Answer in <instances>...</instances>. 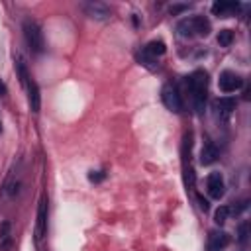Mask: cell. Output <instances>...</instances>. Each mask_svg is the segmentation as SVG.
Segmentation results:
<instances>
[{
    "label": "cell",
    "mask_w": 251,
    "mask_h": 251,
    "mask_svg": "<svg viewBox=\"0 0 251 251\" xmlns=\"http://www.w3.org/2000/svg\"><path fill=\"white\" fill-rule=\"evenodd\" d=\"M165 51H167V47H165V43H163L161 39H153V41H149V43L143 47V53L149 55V57H153V59H157V57L163 55Z\"/></svg>",
    "instance_id": "14"
},
{
    "label": "cell",
    "mask_w": 251,
    "mask_h": 251,
    "mask_svg": "<svg viewBox=\"0 0 251 251\" xmlns=\"http://www.w3.org/2000/svg\"><path fill=\"white\" fill-rule=\"evenodd\" d=\"M161 98H163V104H165L171 112H177V114L183 112L184 104H183V96H181L177 84L167 83V84L163 86V90H161Z\"/></svg>",
    "instance_id": "4"
},
{
    "label": "cell",
    "mask_w": 251,
    "mask_h": 251,
    "mask_svg": "<svg viewBox=\"0 0 251 251\" xmlns=\"http://www.w3.org/2000/svg\"><path fill=\"white\" fill-rule=\"evenodd\" d=\"M88 179H90L92 183H98V181H102V179H104V173H94V171H92V173L88 175Z\"/></svg>",
    "instance_id": "23"
},
{
    "label": "cell",
    "mask_w": 251,
    "mask_h": 251,
    "mask_svg": "<svg viewBox=\"0 0 251 251\" xmlns=\"http://www.w3.org/2000/svg\"><path fill=\"white\" fill-rule=\"evenodd\" d=\"M8 230H10V224H8V222H4V224H2V234H0V239H2V247H8V241H10V234H8Z\"/></svg>",
    "instance_id": "21"
},
{
    "label": "cell",
    "mask_w": 251,
    "mask_h": 251,
    "mask_svg": "<svg viewBox=\"0 0 251 251\" xmlns=\"http://www.w3.org/2000/svg\"><path fill=\"white\" fill-rule=\"evenodd\" d=\"M216 159H218V147L212 141L204 143L202 151H200V163L202 165H212V163H216Z\"/></svg>",
    "instance_id": "13"
},
{
    "label": "cell",
    "mask_w": 251,
    "mask_h": 251,
    "mask_svg": "<svg viewBox=\"0 0 251 251\" xmlns=\"http://www.w3.org/2000/svg\"><path fill=\"white\" fill-rule=\"evenodd\" d=\"M177 32L181 37H194V35L206 37L212 32V26H210V20L204 16H190L177 24Z\"/></svg>",
    "instance_id": "2"
},
{
    "label": "cell",
    "mask_w": 251,
    "mask_h": 251,
    "mask_svg": "<svg viewBox=\"0 0 251 251\" xmlns=\"http://www.w3.org/2000/svg\"><path fill=\"white\" fill-rule=\"evenodd\" d=\"M4 94H6V84L0 81V96H4Z\"/></svg>",
    "instance_id": "25"
},
{
    "label": "cell",
    "mask_w": 251,
    "mask_h": 251,
    "mask_svg": "<svg viewBox=\"0 0 251 251\" xmlns=\"http://www.w3.org/2000/svg\"><path fill=\"white\" fill-rule=\"evenodd\" d=\"M20 188H22V179L16 177V175H12V177L6 181V184H4V194H6L8 198H14V196L20 194Z\"/></svg>",
    "instance_id": "16"
},
{
    "label": "cell",
    "mask_w": 251,
    "mask_h": 251,
    "mask_svg": "<svg viewBox=\"0 0 251 251\" xmlns=\"http://www.w3.org/2000/svg\"><path fill=\"white\" fill-rule=\"evenodd\" d=\"M26 88H28V102H30V110H32L33 114H37V112H39V106H41L39 88H37V84H35L33 81H30Z\"/></svg>",
    "instance_id": "12"
},
{
    "label": "cell",
    "mask_w": 251,
    "mask_h": 251,
    "mask_svg": "<svg viewBox=\"0 0 251 251\" xmlns=\"http://www.w3.org/2000/svg\"><path fill=\"white\" fill-rule=\"evenodd\" d=\"M206 190L210 194V198H216L220 200L226 192V186H224V177L220 173H210L208 179H206Z\"/></svg>",
    "instance_id": "9"
},
{
    "label": "cell",
    "mask_w": 251,
    "mask_h": 251,
    "mask_svg": "<svg viewBox=\"0 0 251 251\" xmlns=\"http://www.w3.org/2000/svg\"><path fill=\"white\" fill-rule=\"evenodd\" d=\"M237 239L241 241V243H245L247 239H249V222H241L239 224V230H237Z\"/></svg>",
    "instance_id": "20"
},
{
    "label": "cell",
    "mask_w": 251,
    "mask_h": 251,
    "mask_svg": "<svg viewBox=\"0 0 251 251\" xmlns=\"http://www.w3.org/2000/svg\"><path fill=\"white\" fill-rule=\"evenodd\" d=\"M198 198V204H200V210H204V212H208V208H210V204H208V200L204 198V196H196Z\"/></svg>",
    "instance_id": "22"
},
{
    "label": "cell",
    "mask_w": 251,
    "mask_h": 251,
    "mask_svg": "<svg viewBox=\"0 0 251 251\" xmlns=\"http://www.w3.org/2000/svg\"><path fill=\"white\" fill-rule=\"evenodd\" d=\"M186 84H188V90L192 94L194 110L198 114H202L204 106H206V94H208V75L204 71H194L186 79Z\"/></svg>",
    "instance_id": "1"
},
{
    "label": "cell",
    "mask_w": 251,
    "mask_h": 251,
    "mask_svg": "<svg viewBox=\"0 0 251 251\" xmlns=\"http://www.w3.org/2000/svg\"><path fill=\"white\" fill-rule=\"evenodd\" d=\"M16 73H18V79H20V83H22L24 86H28V83H30L32 79H30V75H28V69H26V63H24L22 59H18V61H16Z\"/></svg>",
    "instance_id": "17"
},
{
    "label": "cell",
    "mask_w": 251,
    "mask_h": 251,
    "mask_svg": "<svg viewBox=\"0 0 251 251\" xmlns=\"http://www.w3.org/2000/svg\"><path fill=\"white\" fill-rule=\"evenodd\" d=\"M183 171H184V183L188 188H194L196 184V175H194V169L190 165V151L186 153L184 147H183Z\"/></svg>",
    "instance_id": "11"
},
{
    "label": "cell",
    "mask_w": 251,
    "mask_h": 251,
    "mask_svg": "<svg viewBox=\"0 0 251 251\" xmlns=\"http://www.w3.org/2000/svg\"><path fill=\"white\" fill-rule=\"evenodd\" d=\"M47 216H49V206H47V198L41 196L39 206H37V220H35V239H43L47 234Z\"/></svg>",
    "instance_id": "7"
},
{
    "label": "cell",
    "mask_w": 251,
    "mask_h": 251,
    "mask_svg": "<svg viewBox=\"0 0 251 251\" xmlns=\"http://www.w3.org/2000/svg\"><path fill=\"white\" fill-rule=\"evenodd\" d=\"M218 84H220V90H222V92H235L237 88L243 86V79H241L239 75H235L234 71H224V73L220 75Z\"/></svg>",
    "instance_id": "8"
},
{
    "label": "cell",
    "mask_w": 251,
    "mask_h": 251,
    "mask_svg": "<svg viewBox=\"0 0 251 251\" xmlns=\"http://www.w3.org/2000/svg\"><path fill=\"white\" fill-rule=\"evenodd\" d=\"M237 8H239L237 2H214V4H212V12H214V16H218V18H228V14L235 12Z\"/></svg>",
    "instance_id": "15"
},
{
    "label": "cell",
    "mask_w": 251,
    "mask_h": 251,
    "mask_svg": "<svg viewBox=\"0 0 251 251\" xmlns=\"http://www.w3.org/2000/svg\"><path fill=\"white\" fill-rule=\"evenodd\" d=\"M186 8H188L186 4H177V6H171V14H179V12L186 10Z\"/></svg>",
    "instance_id": "24"
},
{
    "label": "cell",
    "mask_w": 251,
    "mask_h": 251,
    "mask_svg": "<svg viewBox=\"0 0 251 251\" xmlns=\"http://www.w3.org/2000/svg\"><path fill=\"white\" fill-rule=\"evenodd\" d=\"M212 110L216 114V118H220L222 122H226L234 110H235V100L230 98V96H224V98H216L214 102H212Z\"/></svg>",
    "instance_id": "6"
},
{
    "label": "cell",
    "mask_w": 251,
    "mask_h": 251,
    "mask_svg": "<svg viewBox=\"0 0 251 251\" xmlns=\"http://www.w3.org/2000/svg\"><path fill=\"white\" fill-rule=\"evenodd\" d=\"M232 41H234V32H232V30H220V33H218V43H220L222 47H230Z\"/></svg>",
    "instance_id": "18"
},
{
    "label": "cell",
    "mask_w": 251,
    "mask_h": 251,
    "mask_svg": "<svg viewBox=\"0 0 251 251\" xmlns=\"http://www.w3.org/2000/svg\"><path fill=\"white\" fill-rule=\"evenodd\" d=\"M24 37H26V43L30 45V49L33 53H41L43 51V33H41V28L33 22V20H26L24 22Z\"/></svg>",
    "instance_id": "3"
},
{
    "label": "cell",
    "mask_w": 251,
    "mask_h": 251,
    "mask_svg": "<svg viewBox=\"0 0 251 251\" xmlns=\"http://www.w3.org/2000/svg\"><path fill=\"white\" fill-rule=\"evenodd\" d=\"M83 12L92 18V20H108L112 16V10L104 4V2H96V0H90V2H83L81 4Z\"/></svg>",
    "instance_id": "5"
},
{
    "label": "cell",
    "mask_w": 251,
    "mask_h": 251,
    "mask_svg": "<svg viewBox=\"0 0 251 251\" xmlns=\"http://www.w3.org/2000/svg\"><path fill=\"white\" fill-rule=\"evenodd\" d=\"M228 216H230V206H220V208L216 210V214H214V222H216L218 226H222V224H226Z\"/></svg>",
    "instance_id": "19"
},
{
    "label": "cell",
    "mask_w": 251,
    "mask_h": 251,
    "mask_svg": "<svg viewBox=\"0 0 251 251\" xmlns=\"http://www.w3.org/2000/svg\"><path fill=\"white\" fill-rule=\"evenodd\" d=\"M230 243V235L226 232H212L208 237V249L210 251H222L224 247H228Z\"/></svg>",
    "instance_id": "10"
}]
</instances>
